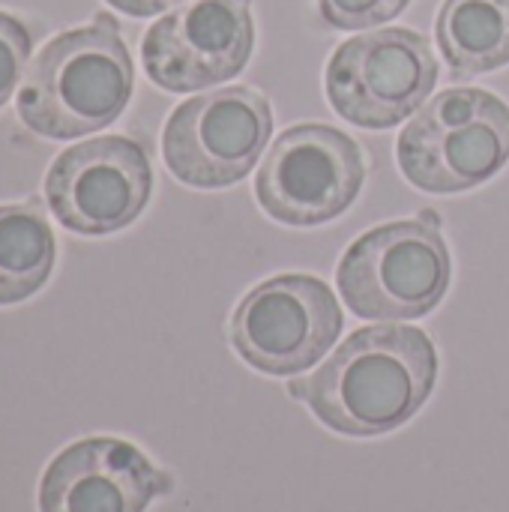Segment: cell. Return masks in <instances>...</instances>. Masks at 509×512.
<instances>
[{
    "label": "cell",
    "instance_id": "cell-4",
    "mask_svg": "<svg viewBox=\"0 0 509 512\" xmlns=\"http://www.w3.org/2000/svg\"><path fill=\"white\" fill-rule=\"evenodd\" d=\"M336 276L342 300L360 318L408 321L444 300L453 261L435 225L399 219L357 237Z\"/></svg>",
    "mask_w": 509,
    "mask_h": 512
},
{
    "label": "cell",
    "instance_id": "cell-15",
    "mask_svg": "<svg viewBox=\"0 0 509 512\" xmlns=\"http://www.w3.org/2000/svg\"><path fill=\"white\" fill-rule=\"evenodd\" d=\"M30 33L15 18L0 12V108L15 93V84L24 72V63L30 57Z\"/></svg>",
    "mask_w": 509,
    "mask_h": 512
},
{
    "label": "cell",
    "instance_id": "cell-3",
    "mask_svg": "<svg viewBox=\"0 0 509 512\" xmlns=\"http://www.w3.org/2000/svg\"><path fill=\"white\" fill-rule=\"evenodd\" d=\"M507 162L509 105L489 90H444L399 135V165L423 192L474 189Z\"/></svg>",
    "mask_w": 509,
    "mask_h": 512
},
{
    "label": "cell",
    "instance_id": "cell-7",
    "mask_svg": "<svg viewBox=\"0 0 509 512\" xmlns=\"http://www.w3.org/2000/svg\"><path fill=\"white\" fill-rule=\"evenodd\" d=\"M273 132V111L255 87H219L183 102L165 123L162 156L171 174L198 189L240 183Z\"/></svg>",
    "mask_w": 509,
    "mask_h": 512
},
{
    "label": "cell",
    "instance_id": "cell-14",
    "mask_svg": "<svg viewBox=\"0 0 509 512\" xmlns=\"http://www.w3.org/2000/svg\"><path fill=\"white\" fill-rule=\"evenodd\" d=\"M411 0H318L321 18L336 30H369L393 21Z\"/></svg>",
    "mask_w": 509,
    "mask_h": 512
},
{
    "label": "cell",
    "instance_id": "cell-12",
    "mask_svg": "<svg viewBox=\"0 0 509 512\" xmlns=\"http://www.w3.org/2000/svg\"><path fill=\"white\" fill-rule=\"evenodd\" d=\"M435 36L453 75L501 69L509 63V0H447Z\"/></svg>",
    "mask_w": 509,
    "mask_h": 512
},
{
    "label": "cell",
    "instance_id": "cell-16",
    "mask_svg": "<svg viewBox=\"0 0 509 512\" xmlns=\"http://www.w3.org/2000/svg\"><path fill=\"white\" fill-rule=\"evenodd\" d=\"M111 3L114 9L126 12V15H135V18H147V15H159L171 6H180L183 0H105Z\"/></svg>",
    "mask_w": 509,
    "mask_h": 512
},
{
    "label": "cell",
    "instance_id": "cell-1",
    "mask_svg": "<svg viewBox=\"0 0 509 512\" xmlns=\"http://www.w3.org/2000/svg\"><path fill=\"white\" fill-rule=\"evenodd\" d=\"M435 378L438 351L423 330L378 324L339 345L306 381V399L330 429L375 438L405 426L432 396Z\"/></svg>",
    "mask_w": 509,
    "mask_h": 512
},
{
    "label": "cell",
    "instance_id": "cell-13",
    "mask_svg": "<svg viewBox=\"0 0 509 512\" xmlns=\"http://www.w3.org/2000/svg\"><path fill=\"white\" fill-rule=\"evenodd\" d=\"M54 234L33 207H0V306L33 297L51 276Z\"/></svg>",
    "mask_w": 509,
    "mask_h": 512
},
{
    "label": "cell",
    "instance_id": "cell-5",
    "mask_svg": "<svg viewBox=\"0 0 509 512\" xmlns=\"http://www.w3.org/2000/svg\"><path fill=\"white\" fill-rule=\"evenodd\" d=\"M327 99L363 129H390L417 111L438 81V60L423 33L384 27L342 42L327 63Z\"/></svg>",
    "mask_w": 509,
    "mask_h": 512
},
{
    "label": "cell",
    "instance_id": "cell-10",
    "mask_svg": "<svg viewBox=\"0 0 509 512\" xmlns=\"http://www.w3.org/2000/svg\"><path fill=\"white\" fill-rule=\"evenodd\" d=\"M252 45V0H192L147 30L141 60L162 90L195 93L240 75Z\"/></svg>",
    "mask_w": 509,
    "mask_h": 512
},
{
    "label": "cell",
    "instance_id": "cell-6",
    "mask_svg": "<svg viewBox=\"0 0 509 512\" xmlns=\"http://www.w3.org/2000/svg\"><path fill=\"white\" fill-rule=\"evenodd\" d=\"M363 180L366 159L348 132L327 123H297L267 150L255 192L267 216L309 228L342 216L357 201Z\"/></svg>",
    "mask_w": 509,
    "mask_h": 512
},
{
    "label": "cell",
    "instance_id": "cell-8",
    "mask_svg": "<svg viewBox=\"0 0 509 512\" xmlns=\"http://www.w3.org/2000/svg\"><path fill=\"white\" fill-rule=\"evenodd\" d=\"M342 333L336 294L315 276L288 273L252 288L231 318L234 351L258 372L297 375L315 366Z\"/></svg>",
    "mask_w": 509,
    "mask_h": 512
},
{
    "label": "cell",
    "instance_id": "cell-11",
    "mask_svg": "<svg viewBox=\"0 0 509 512\" xmlns=\"http://www.w3.org/2000/svg\"><path fill=\"white\" fill-rule=\"evenodd\" d=\"M171 489L132 444L87 438L54 456L39 483V512H144Z\"/></svg>",
    "mask_w": 509,
    "mask_h": 512
},
{
    "label": "cell",
    "instance_id": "cell-2",
    "mask_svg": "<svg viewBox=\"0 0 509 512\" xmlns=\"http://www.w3.org/2000/svg\"><path fill=\"white\" fill-rule=\"evenodd\" d=\"M132 84V57L117 24L96 18L54 36L39 51L18 93V114L45 138H81L123 114Z\"/></svg>",
    "mask_w": 509,
    "mask_h": 512
},
{
    "label": "cell",
    "instance_id": "cell-9",
    "mask_svg": "<svg viewBox=\"0 0 509 512\" xmlns=\"http://www.w3.org/2000/svg\"><path fill=\"white\" fill-rule=\"evenodd\" d=\"M153 192L150 159L141 144L105 135L63 150L45 177V201L75 234L102 237L132 225Z\"/></svg>",
    "mask_w": 509,
    "mask_h": 512
}]
</instances>
